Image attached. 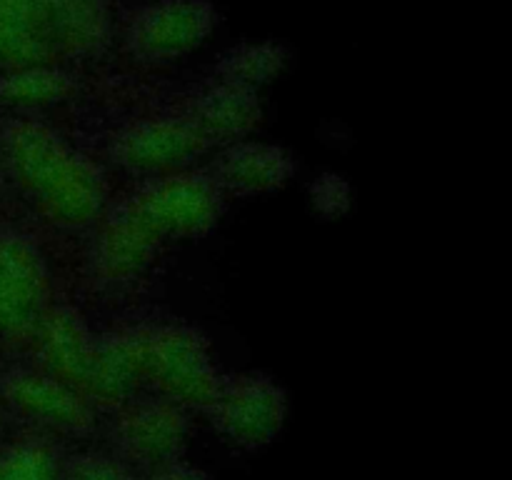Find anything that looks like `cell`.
I'll list each match as a JSON object with an SVG mask.
<instances>
[{
    "instance_id": "1",
    "label": "cell",
    "mask_w": 512,
    "mask_h": 480,
    "mask_svg": "<svg viewBox=\"0 0 512 480\" xmlns=\"http://www.w3.org/2000/svg\"><path fill=\"white\" fill-rule=\"evenodd\" d=\"M5 158L20 188L60 228H88L108 205V183L93 160L43 123L20 120L3 135Z\"/></svg>"
},
{
    "instance_id": "2",
    "label": "cell",
    "mask_w": 512,
    "mask_h": 480,
    "mask_svg": "<svg viewBox=\"0 0 512 480\" xmlns=\"http://www.w3.org/2000/svg\"><path fill=\"white\" fill-rule=\"evenodd\" d=\"M38 368L83 395L93 408H115L140 390L123 335L95 338L68 305H48L33 330Z\"/></svg>"
},
{
    "instance_id": "3",
    "label": "cell",
    "mask_w": 512,
    "mask_h": 480,
    "mask_svg": "<svg viewBox=\"0 0 512 480\" xmlns=\"http://www.w3.org/2000/svg\"><path fill=\"white\" fill-rule=\"evenodd\" d=\"M120 335L140 388L155 390V395L173 400L188 413H208L223 375L205 335L183 323L140 325Z\"/></svg>"
},
{
    "instance_id": "4",
    "label": "cell",
    "mask_w": 512,
    "mask_h": 480,
    "mask_svg": "<svg viewBox=\"0 0 512 480\" xmlns=\"http://www.w3.org/2000/svg\"><path fill=\"white\" fill-rule=\"evenodd\" d=\"M128 200L165 243L205 238L225 210V195L210 173L188 170L148 178Z\"/></svg>"
},
{
    "instance_id": "5",
    "label": "cell",
    "mask_w": 512,
    "mask_h": 480,
    "mask_svg": "<svg viewBox=\"0 0 512 480\" xmlns=\"http://www.w3.org/2000/svg\"><path fill=\"white\" fill-rule=\"evenodd\" d=\"M208 415L230 445L258 450L283 430L288 418V395L268 375L243 373L223 378Z\"/></svg>"
},
{
    "instance_id": "6",
    "label": "cell",
    "mask_w": 512,
    "mask_h": 480,
    "mask_svg": "<svg viewBox=\"0 0 512 480\" xmlns=\"http://www.w3.org/2000/svg\"><path fill=\"white\" fill-rule=\"evenodd\" d=\"M218 25V13L208 0H158L135 10L125 43L143 63H168L205 43Z\"/></svg>"
},
{
    "instance_id": "7",
    "label": "cell",
    "mask_w": 512,
    "mask_h": 480,
    "mask_svg": "<svg viewBox=\"0 0 512 480\" xmlns=\"http://www.w3.org/2000/svg\"><path fill=\"white\" fill-rule=\"evenodd\" d=\"M190 440L188 410L165 400L130 398L118 408L115 445L128 463L158 470L183 458Z\"/></svg>"
},
{
    "instance_id": "8",
    "label": "cell",
    "mask_w": 512,
    "mask_h": 480,
    "mask_svg": "<svg viewBox=\"0 0 512 480\" xmlns=\"http://www.w3.org/2000/svg\"><path fill=\"white\" fill-rule=\"evenodd\" d=\"M203 135L183 118V115H168V118L138 120L115 135L110 143V155L120 168L135 175H168L178 173L185 165L208 150Z\"/></svg>"
},
{
    "instance_id": "9",
    "label": "cell",
    "mask_w": 512,
    "mask_h": 480,
    "mask_svg": "<svg viewBox=\"0 0 512 480\" xmlns=\"http://www.w3.org/2000/svg\"><path fill=\"white\" fill-rule=\"evenodd\" d=\"M3 398L20 418L55 433L88 435L95 428L93 405L40 368L5 375Z\"/></svg>"
},
{
    "instance_id": "10",
    "label": "cell",
    "mask_w": 512,
    "mask_h": 480,
    "mask_svg": "<svg viewBox=\"0 0 512 480\" xmlns=\"http://www.w3.org/2000/svg\"><path fill=\"white\" fill-rule=\"evenodd\" d=\"M48 305V273L35 248L18 238H0V333L30 338Z\"/></svg>"
},
{
    "instance_id": "11",
    "label": "cell",
    "mask_w": 512,
    "mask_h": 480,
    "mask_svg": "<svg viewBox=\"0 0 512 480\" xmlns=\"http://www.w3.org/2000/svg\"><path fill=\"white\" fill-rule=\"evenodd\" d=\"M165 240L128 198L120 200L100 225L93 268L103 283L123 285L140 278L158 258Z\"/></svg>"
},
{
    "instance_id": "12",
    "label": "cell",
    "mask_w": 512,
    "mask_h": 480,
    "mask_svg": "<svg viewBox=\"0 0 512 480\" xmlns=\"http://www.w3.org/2000/svg\"><path fill=\"white\" fill-rule=\"evenodd\" d=\"M58 58V0H0V60L15 70Z\"/></svg>"
},
{
    "instance_id": "13",
    "label": "cell",
    "mask_w": 512,
    "mask_h": 480,
    "mask_svg": "<svg viewBox=\"0 0 512 480\" xmlns=\"http://www.w3.org/2000/svg\"><path fill=\"white\" fill-rule=\"evenodd\" d=\"M295 160L285 148L273 143L238 140L225 145L213 163L210 178L228 198H253V195L278 190L293 178Z\"/></svg>"
},
{
    "instance_id": "14",
    "label": "cell",
    "mask_w": 512,
    "mask_h": 480,
    "mask_svg": "<svg viewBox=\"0 0 512 480\" xmlns=\"http://www.w3.org/2000/svg\"><path fill=\"white\" fill-rule=\"evenodd\" d=\"M183 118L203 135L208 145H230L243 140L263 118L255 90L228 83H210L188 100Z\"/></svg>"
},
{
    "instance_id": "15",
    "label": "cell",
    "mask_w": 512,
    "mask_h": 480,
    "mask_svg": "<svg viewBox=\"0 0 512 480\" xmlns=\"http://www.w3.org/2000/svg\"><path fill=\"white\" fill-rule=\"evenodd\" d=\"M75 93V78L58 65H30L15 68L0 78V100L18 108H48L68 100Z\"/></svg>"
},
{
    "instance_id": "16",
    "label": "cell",
    "mask_w": 512,
    "mask_h": 480,
    "mask_svg": "<svg viewBox=\"0 0 512 480\" xmlns=\"http://www.w3.org/2000/svg\"><path fill=\"white\" fill-rule=\"evenodd\" d=\"M288 50L280 43H240L220 55L215 65V78L220 83L255 90L273 80L283 70Z\"/></svg>"
},
{
    "instance_id": "17",
    "label": "cell",
    "mask_w": 512,
    "mask_h": 480,
    "mask_svg": "<svg viewBox=\"0 0 512 480\" xmlns=\"http://www.w3.org/2000/svg\"><path fill=\"white\" fill-rule=\"evenodd\" d=\"M58 450L40 438L20 440L0 450V478L3 480H58Z\"/></svg>"
},
{
    "instance_id": "18",
    "label": "cell",
    "mask_w": 512,
    "mask_h": 480,
    "mask_svg": "<svg viewBox=\"0 0 512 480\" xmlns=\"http://www.w3.org/2000/svg\"><path fill=\"white\" fill-rule=\"evenodd\" d=\"M58 480H135L130 470L108 455H75L65 460Z\"/></svg>"
},
{
    "instance_id": "19",
    "label": "cell",
    "mask_w": 512,
    "mask_h": 480,
    "mask_svg": "<svg viewBox=\"0 0 512 480\" xmlns=\"http://www.w3.org/2000/svg\"><path fill=\"white\" fill-rule=\"evenodd\" d=\"M310 198H313V205L320 213L335 218V215L345 213L350 208V185L340 175L325 173L313 183Z\"/></svg>"
},
{
    "instance_id": "20",
    "label": "cell",
    "mask_w": 512,
    "mask_h": 480,
    "mask_svg": "<svg viewBox=\"0 0 512 480\" xmlns=\"http://www.w3.org/2000/svg\"><path fill=\"white\" fill-rule=\"evenodd\" d=\"M143 480H213V478H210L208 473H203V470L193 468V465H185L183 460H178V463H170L165 465V468L150 470Z\"/></svg>"
},
{
    "instance_id": "21",
    "label": "cell",
    "mask_w": 512,
    "mask_h": 480,
    "mask_svg": "<svg viewBox=\"0 0 512 480\" xmlns=\"http://www.w3.org/2000/svg\"><path fill=\"white\" fill-rule=\"evenodd\" d=\"M0 183H3V173H0Z\"/></svg>"
},
{
    "instance_id": "22",
    "label": "cell",
    "mask_w": 512,
    "mask_h": 480,
    "mask_svg": "<svg viewBox=\"0 0 512 480\" xmlns=\"http://www.w3.org/2000/svg\"><path fill=\"white\" fill-rule=\"evenodd\" d=\"M0 423H3V413H0Z\"/></svg>"
}]
</instances>
